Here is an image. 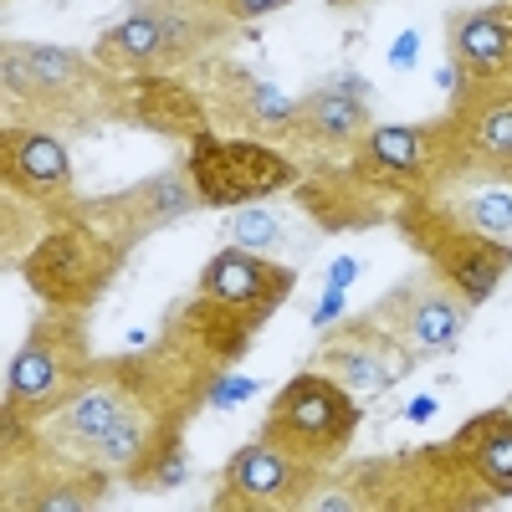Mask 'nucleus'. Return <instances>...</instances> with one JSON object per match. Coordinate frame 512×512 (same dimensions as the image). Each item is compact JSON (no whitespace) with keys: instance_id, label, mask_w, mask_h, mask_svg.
<instances>
[{"instance_id":"aec40b11","label":"nucleus","mask_w":512,"mask_h":512,"mask_svg":"<svg viewBox=\"0 0 512 512\" xmlns=\"http://www.w3.org/2000/svg\"><path fill=\"white\" fill-rule=\"evenodd\" d=\"M67 77V57L47 52V47H31V82H62Z\"/></svg>"},{"instance_id":"a211bd4d","label":"nucleus","mask_w":512,"mask_h":512,"mask_svg":"<svg viewBox=\"0 0 512 512\" xmlns=\"http://www.w3.org/2000/svg\"><path fill=\"white\" fill-rule=\"evenodd\" d=\"M344 369H349L354 390H379V384H390L400 374V369H390V364L374 359V354H344Z\"/></svg>"},{"instance_id":"423d86ee","label":"nucleus","mask_w":512,"mask_h":512,"mask_svg":"<svg viewBox=\"0 0 512 512\" xmlns=\"http://www.w3.org/2000/svg\"><path fill=\"white\" fill-rule=\"evenodd\" d=\"M461 333V313L446 303V297H425V303L410 313V338L420 349H451Z\"/></svg>"},{"instance_id":"dca6fc26","label":"nucleus","mask_w":512,"mask_h":512,"mask_svg":"<svg viewBox=\"0 0 512 512\" xmlns=\"http://www.w3.org/2000/svg\"><path fill=\"white\" fill-rule=\"evenodd\" d=\"M144 200H149V210L159 221H169V216H180V210H190V185L180 175H164V180H154L144 190Z\"/></svg>"},{"instance_id":"4be33fe9","label":"nucleus","mask_w":512,"mask_h":512,"mask_svg":"<svg viewBox=\"0 0 512 512\" xmlns=\"http://www.w3.org/2000/svg\"><path fill=\"white\" fill-rule=\"evenodd\" d=\"M185 477V451H169V461H164V472H159V482L164 487H175Z\"/></svg>"},{"instance_id":"39448f33","label":"nucleus","mask_w":512,"mask_h":512,"mask_svg":"<svg viewBox=\"0 0 512 512\" xmlns=\"http://www.w3.org/2000/svg\"><path fill=\"white\" fill-rule=\"evenodd\" d=\"M456 57L472 62V67H497L512 57V31L492 16H477V21H461L456 26Z\"/></svg>"},{"instance_id":"20e7f679","label":"nucleus","mask_w":512,"mask_h":512,"mask_svg":"<svg viewBox=\"0 0 512 512\" xmlns=\"http://www.w3.org/2000/svg\"><path fill=\"white\" fill-rule=\"evenodd\" d=\"M231 487L241 497H262L267 502V497H277L287 487V466H282V456L272 446H246L236 456V466H231Z\"/></svg>"},{"instance_id":"f3484780","label":"nucleus","mask_w":512,"mask_h":512,"mask_svg":"<svg viewBox=\"0 0 512 512\" xmlns=\"http://www.w3.org/2000/svg\"><path fill=\"white\" fill-rule=\"evenodd\" d=\"M472 221L482 231H512V190H487L472 200Z\"/></svg>"},{"instance_id":"0eeeda50","label":"nucleus","mask_w":512,"mask_h":512,"mask_svg":"<svg viewBox=\"0 0 512 512\" xmlns=\"http://www.w3.org/2000/svg\"><path fill=\"white\" fill-rule=\"evenodd\" d=\"M16 169H21V180H31V185H52V180L67 175V149L57 139H47V134H26L16 144Z\"/></svg>"},{"instance_id":"9d476101","label":"nucleus","mask_w":512,"mask_h":512,"mask_svg":"<svg viewBox=\"0 0 512 512\" xmlns=\"http://www.w3.org/2000/svg\"><path fill=\"white\" fill-rule=\"evenodd\" d=\"M108 41H113L118 52H128V57H154L164 41H169V31H164L159 16H134V21H123Z\"/></svg>"},{"instance_id":"f257e3e1","label":"nucleus","mask_w":512,"mask_h":512,"mask_svg":"<svg viewBox=\"0 0 512 512\" xmlns=\"http://www.w3.org/2000/svg\"><path fill=\"white\" fill-rule=\"evenodd\" d=\"M195 180H200V195L210 205H236L256 190H272L287 180L282 159L262 154V149H221L216 139H200L195 149Z\"/></svg>"},{"instance_id":"4468645a","label":"nucleus","mask_w":512,"mask_h":512,"mask_svg":"<svg viewBox=\"0 0 512 512\" xmlns=\"http://www.w3.org/2000/svg\"><path fill=\"white\" fill-rule=\"evenodd\" d=\"M236 246H251V251H272L277 241H282V226H277V216H267L262 205H246L241 216H236Z\"/></svg>"},{"instance_id":"5701e85b","label":"nucleus","mask_w":512,"mask_h":512,"mask_svg":"<svg viewBox=\"0 0 512 512\" xmlns=\"http://www.w3.org/2000/svg\"><path fill=\"white\" fill-rule=\"evenodd\" d=\"M354 272H359L354 262H338V267H333V287H344V282H354Z\"/></svg>"},{"instance_id":"2eb2a0df","label":"nucleus","mask_w":512,"mask_h":512,"mask_svg":"<svg viewBox=\"0 0 512 512\" xmlns=\"http://www.w3.org/2000/svg\"><path fill=\"white\" fill-rule=\"evenodd\" d=\"M477 466L497 482V487H512V425H502V431H492L477 451Z\"/></svg>"},{"instance_id":"6e6552de","label":"nucleus","mask_w":512,"mask_h":512,"mask_svg":"<svg viewBox=\"0 0 512 512\" xmlns=\"http://www.w3.org/2000/svg\"><path fill=\"white\" fill-rule=\"evenodd\" d=\"M308 123L318 128V134H328V139H349L354 128L364 123V108L359 103H349V93H338V88H328V93H318V98H308Z\"/></svg>"},{"instance_id":"ddd939ff","label":"nucleus","mask_w":512,"mask_h":512,"mask_svg":"<svg viewBox=\"0 0 512 512\" xmlns=\"http://www.w3.org/2000/svg\"><path fill=\"white\" fill-rule=\"evenodd\" d=\"M374 159L395 164V169H415L420 164V134L415 128H379L374 134Z\"/></svg>"},{"instance_id":"f03ea898","label":"nucleus","mask_w":512,"mask_h":512,"mask_svg":"<svg viewBox=\"0 0 512 512\" xmlns=\"http://www.w3.org/2000/svg\"><path fill=\"white\" fill-rule=\"evenodd\" d=\"M277 425H287L297 441L318 446V441H338V436H344L349 425H354V410H344V400H338L328 384L303 379V384H292V390L282 395Z\"/></svg>"},{"instance_id":"9b49d317","label":"nucleus","mask_w":512,"mask_h":512,"mask_svg":"<svg viewBox=\"0 0 512 512\" xmlns=\"http://www.w3.org/2000/svg\"><path fill=\"white\" fill-rule=\"evenodd\" d=\"M52 379H57V364H52V354L41 349V344H31V349L16 354V369H11V390L16 395H41Z\"/></svg>"},{"instance_id":"1a4fd4ad","label":"nucleus","mask_w":512,"mask_h":512,"mask_svg":"<svg viewBox=\"0 0 512 512\" xmlns=\"http://www.w3.org/2000/svg\"><path fill=\"white\" fill-rule=\"evenodd\" d=\"M123 410H118V400L108 395V390H98V395H82L72 410H67V436H82V441H98L108 425L118 420Z\"/></svg>"},{"instance_id":"6ab92c4d","label":"nucleus","mask_w":512,"mask_h":512,"mask_svg":"<svg viewBox=\"0 0 512 512\" xmlns=\"http://www.w3.org/2000/svg\"><path fill=\"white\" fill-rule=\"evenodd\" d=\"M482 144H487L492 154H512V103H507V108H492V113L482 118Z\"/></svg>"},{"instance_id":"7ed1b4c3","label":"nucleus","mask_w":512,"mask_h":512,"mask_svg":"<svg viewBox=\"0 0 512 512\" xmlns=\"http://www.w3.org/2000/svg\"><path fill=\"white\" fill-rule=\"evenodd\" d=\"M282 287H287V272H272L251 251H221L205 267V292L221 297V303H272Z\"/></svg>"},{"instance_id":"412c9836","label":"nucleus","mask_w":512,"mask_h":512,"mask_svg":"<svg viewBox=\"0 0 512 512\" xmlns=\"http://www.w3.org/2000/svg\"><path fill=\"white\" fill-rule=\"evenodd\" d=\"M277 6H287V0H226V11H236V16H262Z\"/></svg>"},{"instance_id":"f8f14e48","label":"nucleus","mask_w":512,"mask_h":512,"mask_svg":"<svg viewBox=\"0 0 512 512\" xmlns=\"http://www.w3.org/2000/svg\"><path fill=\"white\" fill-rule=\"evenodd\" d=\"M139 446H144V431H139L134 415H118L108 431L98 436V451H103V461H113V466H134V461H139Z\"/></svg>"}]
</instances>
